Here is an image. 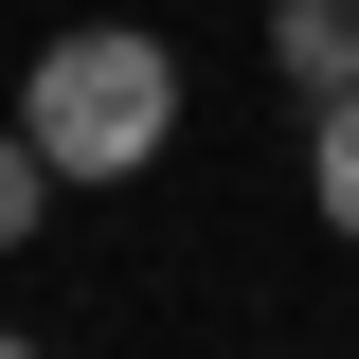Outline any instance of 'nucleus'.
Masks as SVG:
<instances>
[{"label":"nucleus","instance_id":"4","mask_svg":"<svg viewBox=\"0 0 359 359\" xmlns=\"http://www.w3.org/2000/svg\"><path fill=\"white\" fill-rule=\"evenodd\" d=\"M36 216H54V162H36V126H0V252H36Z\"/></svg>","mask_w":359,"mask_h":359},{"label":"nucleus","instance_id":"1","mask_svg":"<svg viewBox=\"0 0 359 359\" xmlns=\"http://www.w3.org/2000/svg\"><path fill=\"white\" fill-rule=\"evenodd\" d=\"M18 126H36L54 180H144L180 144V54L144 36V18H72V36H36V72H18Z\"/></svg>","mask_w":359,"mask_h":359},{"label":"nucleus","instance_id":"2","mask_svg":"<svg viewBox=\"0 0 359 359\" xmlns=\"http://www.w3.org/2000/svg\"><path fill=\"white\" fill-rule=\"evenodd\" d=\"M269 72L287 90H341L359 72V0H269Z\"/></svg>","mask_w":359,"mask_h":359},{"label":"nucleus","instance_id":"3","mask_svg":"<svg viewBox=\"0 0 359 359\" xmlns=\"http://www.w3.org/2000/svg\"><path fill=\"white\" fill-rule=\"evenodd\" d=\"M306 180H323V233H359V72L306 90Z\"/></svg>","mask_w":359,"mask_h":359}]
</instances>
